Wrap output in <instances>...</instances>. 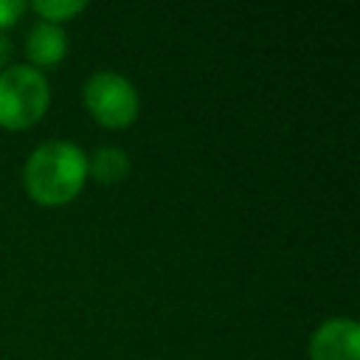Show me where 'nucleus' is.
<instances>
[{
  "label": "nucleus",
  "instance_id": "7",
  "mask_svg": "<svg viewBox=\"0 0 360 360\" xmlns=\"http://www.w3.org/2000/svg\"><path fill=\"white\" fill-rule=\"evenodd\" d=\"M34 11L42 17V22H65L70 17H76L79 11H84V3L82 0H37L34 3Z\"/></svg>",
  "mask_w": 360,
  "mask_h": 360
},
{
  "label": "nucleus",
  "instance_id": "3",
  "mask_svg": "<svg viewBox=\"0 0 360 360\" xmlns=\"http://www.w3.org/2000/svg\"><path fill=\"white\" fill-rule=\"evenodd\" d=\"M87 112L107 129H124L138 118L141 98L135 84L112 70H98L84 82L82 90Z\"/></svg>",
  "mask_w": 360,
  "mask_h": 360
},
{
  "label": "nucleus",
  "instance_id": "8",
  "mask_svg": "<svg viewBox=\"0 0 360 360\" xmlns=\"http://www.w3.org/2000/svg\"><path fill=\"white\" fill-rule=\"evenodd\" d=\"M22 11H25V3L22 0H0V34L6 28H11L20 20Z\"/></svg>",
  "mask_w": 360,
  "mask_h": 360
},
{
  "label": "nucleus",
  "instance_id": "6",
  "mask_svg": "<svg viewBox=\"0 0 360 360\" xmlns=\"http://www.w3.org/2000/svg\"><path fill=\"white\" fill-rule=\"evenodd\" d=\"M87 174H93V180L101 186L121 183L129 174V158L121 146H98L87 158Z\"/></svg>",
  "mask_w": 360,
  "mask_h": 360
},
{
  "label": "nucleus",
  "instance_id": "9",
  "mask_svg": "<svg viewBox=\"0 0 360 360\" xmlns=\"http://www.w3.org/2000/svg\"><path fill=\"white\" fill-rule=\"evenodd\" d=\"M8 59H11V39L6 34H0V70L8 68Z\"/></svg>",
  "mask_w": 360,
  "mask_h": 360
},
{
  "label": "nucleus",
  "instance_id": "4",
  "mask_svg": "<svg viewBox=\"0 0 360 360\" xmlns=\"http://www.w3.org/2000/svg\"><path fill=\"white\" fill-rule=\"evenodd\" d=\"M309 360H360V326L352 318H329L309 338Z\"/></svg>",
  "mask_w": 360,
  "mask_h": 360
},
{
  "label": "nucleus",
  "instance_id": "2",
  "mask_svg": "<svg viewBox=\"0 0 360 360\" xmlns=\"http://www.w3.org/2000/svg\"><path fill=\"white\" fill-rule=\"evenodd\" d=\"M51 104V87L42 70L31 65H8L0 70V127L28 129Z\"/></svg>",
  "mask_w": 360,
  "mask_h": 360
},
{
  "label": "nucleus",
  "instance_id": "1",
  "mask_svg": "<svg viewBox=\"0 0 360 360\" xmlns=\"http://www.w3.org/2000/svg\"><path fill=\"white\" fill-rule=\"evenodd\" d=\"M87 180V155L70 141L39 143L22 169V186L28 197L45 208L68 205Z\"/></svg>",
  "mask_w": 360,
  "mask_h": 360
},
{
  "label": "nucleus",
  "instance_id": "5",
  "mask_svg": "<svg viewBox=\"0 0 360 360\" xmlns=\"http://www.w3.org/2000/svg\"><path fill=\"white\" fill-rule=\"evenodd\" d=\"M25 53L31 59V68H53L65 59L68 53V34L62 31V25L53 22H37L28 31L25 39Z\"/></svg>",
  "mask_w": 360,
  "mask_h": 360
}]
</instances>
